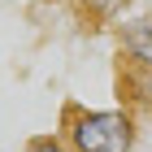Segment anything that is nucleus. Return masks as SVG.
<instances>
[{
    "mask_svg": "<svg viewBox=\"0 0 152 152\" xmlns=\"http://www.w3.org/2000/svg\"><path fill=\"white\" fill-rule=\"evenodd\" d=\"M70 152H135L139 139V122L130 109H65V126H61Z\"/></svg>",
    "mask_w": 152,
    "mask_h": 152,
    "instance_id": "1",
    "label": "nucleus"
},
{
    "mask_svg": "<svg viewBox=\"0 0 152 152\" xmlns=\"http://www.w3.org/2000/svg\"><path fill=\"white\" fill-rule=\"evenodd\" d=\"M117 44H122V57L139 70H152V18L139 13V18H126L117 26Z\"/></svg>",
    "mask_w": 152,
    "mask_h": 152,
    "instance_id": "2",
    "label": "nucleus"
},
{
    "mask_svg": "<svg viewBox=\"0 0 152 152\" xmlns=\"http://www.w3.org/2000/svg\"><path fill=\"white\" fill-rule=\"evenodd\" d=\"M22 152H70V143H65V135H31Z\"/></svg>",
    "mask_w": 152,
    "mask_h": 152,
    "instance_id": "3",
    "label": "nucleus"
}]
</instances>
